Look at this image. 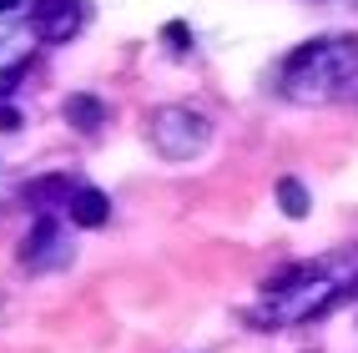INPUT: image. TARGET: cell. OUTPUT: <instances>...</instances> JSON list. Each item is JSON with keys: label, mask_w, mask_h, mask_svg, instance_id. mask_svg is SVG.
Returning <instances> with one entry per match:
<instances>
[{"label": "cell", "mask_w": 358, "mask_h": 353, "mask_svg": "<svg viewBox=\"0 0 358 353\" xmlns=\"http://www.w3.org/2000/svg\"><path fill=\"white\" fill-rule=\"evenodd\" d=\"M10 10H31V0H0V15H10Z\"/></svg>", "instance_id": "8fae6325"}, {"label": "cell", "mask_w": 358, "mask_h": 353, "mask_svg": "<svg viewBox=\"0 0 358 353\" xmlns=\"http://www.w3.org/2000/svg\"><path fill=\"white\" fill-rule=\"evenodd\" d=\"M71 192H76V187H71L66 177H45V182H36V187H26V197H31L41 212H56V202L66 207V202H71Z\"/></svg>", "instance_id": "9c48e42d"}, {"label": "cell", "mask_w": 358, "mask_h": 353, "mask_svg": "<svg viewBox=\"0 0 358 353\" xmlns=\"http://www.w3.org/2000/svg\"><path fill=\"white\" fill-rule=\"evenodd\" d=\"M66 217H71V227H106L111 222V197L101 192V187H91V182H81L76 192H71V202H66Z\"/></svg>", "instance_id": "8992f818"}, {"label": "cell", "mask_w": 358, "mask_h": 353, "mask_svg": "<svg viewBox=\"0 0 358 353\" xmlns=\"http://www.w3.org/2000/svg\"><path fill=\"white\" fill-rule=\"evenodd\" d=\"M66 122L71 127H76V131H101V122H106V106L96 101V96H91V91H76V96H71L66 101Z\"/></svg>", "instance_id": "52a82bcc"}, {"label": "cell", "mask_w": 358, "mask_h": 353, "mask_svg": "<svg viewBox=\"0 0 358 353\" xmlns=\"http://www.w3.org/2000/svg\"><path fill=\"white\" fill-rule=\"evenodd\" d=\"M26 15H31L36 41H45V45H61V41H71L86 26V6L81 0H31Z\"/></svg>", "instance_id": "5b68a950"}, {"label": "cell", "mask_w": 358, "mask_h": 353, "mask_svg": "<svg viewBox=\"0 0 358 353\" xmlns=\"http://www.w3.org/2000/svg\"><path fill=\"white\" fill-rule=\"evenodd\" d=\"M353 81H358V36H348V31L303 41L278 71V91L288 101H298V106L333 101Z\"/></svg>", "instance_id": "6da1fadb"}, {"label": "cell", "mask_w": 358, "mask_h": 353, "mask_svg": "<svg viewBox=\"0 0 358 353\" xmlns=\"http://www.w3.org/2000/svg\"><path fill=\"white\" fill-rule=\"evenodd\" d=\"M338 303H343L338 278H328L323 268H293L262 288V318L268 323H303V318H323Z\"/></svg>", "instance_id": "7a4b0ae2"}, {"label": "cell", "mask_w": 358, "mask_h": 353, "mask_svg": "<svg viewBox=\"0 0 358 353\" xmlns=\"http://www.w3.org/2000/svg\"><path fill=\"white\" fill-rule=\"evenodd\" d=\"M273 197H278V207L288 212L293 222H303L308 212H313V192H308L298 177H278V182H273Z\"/></svg>", "instance_id": "ba28073f"}, {"label": "cell", "mask_w": 358, "mask_h": 353, "mask_svg": "<svg viewBox=\"0 0 358 353\" xmlns=\"http://www.w3.org/2000/svg\"><path fill=\"white\" fill-rule=\"evenodd\" d=\"M71 238L56 212H41L36 227L26 232V243H20V268L26 273H56V268H71Z\"/></svg>", "instance_id": "277c9868"}, {"label": "cell", "mask_w": 358, "mask_h": 353, "mask_svg": "<svg viewBox=\"0 0 358 353\" xmlns=\"http://www.w3.org/2000/svg\"><path fill=\"white\" fill-rule=\"evenodd\" d=\"M162 36H166V41H172V45H182V51H192V31H187V26H182V20H172V26H166Z\"/></svg>", "instance_id": "30bf717a"}, {"label": "cell", "mask_w": 358, "mask_h": 353, "mask_svg": "<svg viewBox=\"0 0 358 353\" xmlns=\"http://www.w3.org/2000/svg\"><path fill=\"white\" fill-rule=\"evenodd\" d=\"M207 141H212V122L197 106H182V101L152 106V116H147V147L162 161H192V157L207 152Z\"/></svg>", "instance_id": "3957f363"}]
</instances>
